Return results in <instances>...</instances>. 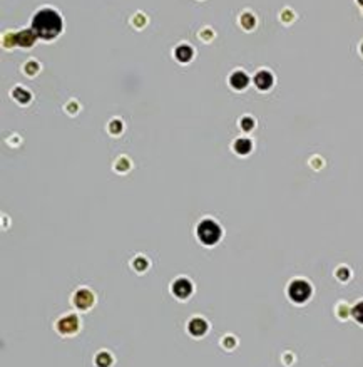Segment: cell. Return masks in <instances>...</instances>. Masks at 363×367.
<instances>
[{"label":"cell","mask_w":363,"mask_h":367,"mask_svg":"<svg viewBox=\"0 0 363 367\" xmlns=\"http://www.w3.org/2000/svg\"><path fill=\"white\" fill-rule=\"evenodd\" d=\"M34 32L42 39H54L62 30V20L54 10L44 9L32 20Z\"/></svg>","instance_id":"cell-1"},{"label":"cell","mask_w":363,"mask_h":367,"mask_svg":"<svg viewBox=\"0 0 363 367\" xmlns=\"http://www.w3.org/2000/svg\"><path fill=\"white\" fill-rule=\"evenodd\" d=\"M221 237V228L213 220H204L198 225V238L204 245H214Z\"/></svg>","instance_id":"cell-2"},{"label":"cell","mask_w":363,"mask_h":367,"mask_svg":"<svg viewBox=\"0 0 363 367\" xmlns=\"http://www.w3.org/2000/svg\"><path fill=\"white\" fill-rule=\"evenodd\" d=\"M288 292H290L291 300L303 303L308 300L310 295H312V287H310V284H307L305 280H294L290 285V288H288Z\"/></svg>","instance_id":"cell-3"},{"label":"cell","mask_w":363,"mask_h":367,"mask_svg":"<svg viewBox=\"0 0 363 367\" xmlns=\"http://www.w3.org/2000/svg\"><path fill=\"white\" fill-rule=\"evenodd\" d=\"M172 292H174V295L177 298H188L193 292V285L188 279H179L172 285Z\"/></svg>","instance_id":"cell-4"},{"label":"cell","mask_w":363,"mask_h":367,"mask_svg":"<svg viewBox=\"0 0 363 367\" xmlns=\"http://www.w3.org/2000/svg\"><path fill=\"white\" fill-rule=\"evenodd\" d=\"M77 317L76 316H67L64 319H60L59 324H57V329H59V332L62 334H74L77 330Z\"/></svg>","instance_id":"cell-5"},{"label":"cell","mask_w":363,"mask_h":367,"mask_svg":"<svg viewBox=\"0 0 363 367\" xmlns=\"http://www.w3.org/2000/svg\"><path fill=\"white\" fill-rule=\"evenodd\" d=\"M74 302H76V305L81 308V310H86V308L92 305L94 297L89 290H79L76 293V297H74Z\"/></svg>","instance_id":"cell-6"},{"label":"cell","mask_w":363,"mask_h":367,"mask_svg":"<svg viewBox=\"0 0 363 367\" xmlns=\"http://www.w3.org/2000/svg\"><path fill=\"white\" fill-rule=\"evenodd\" d=\"M188 330H189V334L194 335V337H201V335L206 334L208 324H206V321H203L201 317H196V319H193V321L189 322Z\"/></svg>","instance_id":"cell-7"},{"label":"cell","mask_w":363,"mask_h":367,"mask_svg":"<svg viewBox=\"0 0 363 367\" xmlns=\"http://www.w3.org/2000/svg\"><path fill=\"white\" fill-rule=\"evenodd\" d=\"M255 82H256V86H258V87L265 91V89H270V87H271V84H273V76H271L268 71H260V72H258V74H256V77H255Z\"/></svg>","instance_id":"cell-8"},{"label":"cell","mask_w":363,"mask_h":367,"mask_svg":"<svg viewBox=\"0 0 363 367\" xmlns=\"http://www.w3.org/2000/svg\"><path fill=\"white\" fill-rule=\"evenodd\" d=\"M229 82H231V86H233L234 89H245L246 86H248L250 79H248V76H246L245 72L238 71V72H234V74L231 76Z\"/></svg>","instance_id":"cell-9"},{"label":"cell","mask_w":363,"mask_h":367,"mask_svg":"<svg viewBox=\"0 0 363 367\" xmlns=\"http://www.w3.org/2000/svg\"><path fill=\"white\" fill-rule=\"evenodd\" d=\"M191 56H193V50H191V47L189 45H179L176 49V57H177V61H181V62H188L189 59H191Z\"/></svg>","instance_id":"cell-10"},{"label":"cell","mask_w":363,"mask_h":367,"mask_svg":"<svg viewBox=\"0 0 363 367\" xmlns=\"http://www.w3.org/2000/svg\"><path fill=\"white\" fill-rule=\"evenodd\" d=\"M96 365L97 367H110L112 365V355L109 352H99L96 355Z\"/></svg>","instance_id":"cell-11"},{"label":"cell","mask_w":363,"mask_h":367,"mask_svg":"<svg viewBox=\"0 0 363 367\" xmlns=\"http://www.w3.org/2000/svg\"><path fill=\"white\" fill-rule=\"evenodd\" d=\"M234 151L239 154H248L251 151V141L248 139H238L234 143Z\"/></svg>","instance_id":"cell-12"},{"label":"cell","mask_w":363,"mask_h":367,"mask_svg":"<svg viewBox=\"0 0 363 367\" xmlns=\"http://www.w3.org/2000/svg\"><path fill=\"white\" fill-rule=\"evenodd\" d=\"M14 96H15V99H17V101H20V102H27L29 99H30V96H29V92L25 91V89H15V92H14Z\"/></svg>","instance_id":"cell-13"},{"label":"cell","mask_w":363,"mask_h":367,"mask_svg":"<svg viewBox=\"0 0 363 367\" xmlns=\"http://www.w3.org/2000/svg\"><path fill=\"white\" fill-rule=\"evenodd\" d=\"M353 317L356 319V321H358L360 324H363V302H360V303H356L355 305V308H353Z\"/></svg>","instance_id":"cell-14"},{"label":"cell","mask_w":363,"mask_h":367,"mask_svg":"<svg viewBox=\"0 0 363 367\" xmlns=\"http://www.w3.org/2000/svg\"><path fill=\"white\" fill-rule=\"evenodd\" d=\"M241 128H243L245 131H250L251 128H253V119H250V118H245L243 121H241Z\"/></svg>","instance_id":"cell-15"},{"label":"cell","mask_w":363,"mask_h":367,"mask_svg":"<svg viewBox=\"0 0 363 367\" xmlns=\"http://www.w3.org/2000/svg\"><path fill=\"white\" fill-rule=\"evenodd\" d=\"M134 264H136V269H138V270H144L146 267H147V261L144 258H138V260L134 261Z\"/></svg>","instance_id":"cell-16"},{"label":"cell","mask_w":363,"mask_h":367,"mask_svg":"<svg viewBox=\"0 0 363 367\" xmlns=\"http://www.w3.org/2000/svg\"><path fill=\"white\" fill-rule=\"evenodd\" d=\"M112 129H117V133H119V129H120V123H112Z\"/></svg>","instance_id":"cell-17"},{"label":"cell","mask_w":363,"mask_h":367,"mask_svg":"<svg viewBox=\"0 0 363 367\" xmlns=\"http://www.w3.org/2000/svg\"><path fill=\"white\" fill-rule=\"evenodd\" d=\"M361 52H363V45H361Z\"/></svg>","instance_id":"cell-18"},{"label":"cell","mask_w":363,"mask_h":367,"mask_svg":"<svg viewBox=\"0 0 363 367\" xmlns=\"http://www.w3.org/2000/svg\"><path fill=\"white\" fill-rule=\"evenodd\" d=\"M360 2H361V4H363V0H360Z\"/></svg>","instance_id":"cell-19"}]
</instances>
